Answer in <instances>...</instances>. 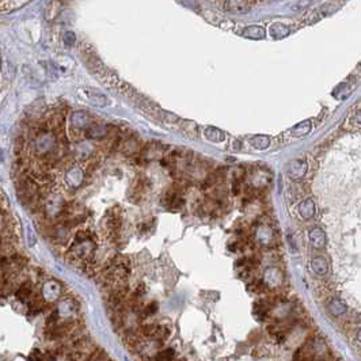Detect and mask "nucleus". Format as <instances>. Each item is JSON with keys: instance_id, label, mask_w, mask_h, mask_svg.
Returning <instances> with one entry per match:
<instances>
[{"instance_id": "obj_19", "label": "nucleus", "mask_w": 361, "mask_h": 361, "mask_svg": "<svg viewBox=\"0 0 361 361\" xmlns=\"http://www.w3.org/2000/svg\"><path fill=\"white\" fill-rule=\"evenodd\" d=\"M63 40H64V44L65 45H68V47H72L74 44L76 42V35L74 31H65L64 37H63Z\"/></svg>"}, {"instance_id": "obj_8", "label": "nucleus", "mask_w": 361, "mask_h": 361, "mask_svg": "<svg viewBox=\"0 0 361 361\" xmlns=\"http://www.w3.org/2000/svg\"><path fill=\"white\" fill-rule=\"evenodd\" d=\"M243 35L246 38H250V40H262L265 38V29L261 26H249L243 30Z\"/></svg>"}, {"instance_id": "obj_10", "label": "nucleus", "mask_w": 361, "mask_h": 361, "mask_svg": "<svg viewBox=\"0 0 361 361\" xmlns=\"http://www.w3.org/2000/svg\"><path fill=\"white\" fill-rule=\"evenodd\" d=\"M311 128H312V124H311V121L306 120V121H302V123H299L297 125H295V127L291 129V132L293 136L302 137V136L309 134V132H311Z\"/></svg>"}, {"instance_id": "obj_1", "label": "nucleus", "mask_w": 361, "mask_h": 361, "mask_svg": "<svg viewBox=\"0 0 361 361\" xmlns=\"http://www.w3.org/2000/svg\"><path fill=\"white\" fill-rule=\"evenodd\" d=\"M34 148L35 154L40 155V156H44V155H48V154L54 151V148H56V137H54V134L52 132H41L35 137Z\"/></svg>"}, {"instance_id": "obj_11", "label": "nucleus", "mask_w": 361, "mask_h": 361, "mask_svg": "<svg viewBox=\"0 0 361 361\" xmlns=\"http://www.w3.org/2000/svg\"><path fill=\"white\" fill-rule=\"evenodd\" d=\"M87 98L88 101L95 106H99V107H103V106L107 105V98H106L103 94L98 93V91H94V90H88L87 91Z\"/></svg>"}, {"instance_id": "obj_22", "label": "nucleus", "mask_w": 361, "mask_h": 361, "mask_svg": "<svg viewBox=\"0 0 361 361\" xmlns=\"http://www.w3.org/2000/svg\"><path fill=\"white\" fill-rule=\"evenodd\" d=\"M0 71H1V51H0Z\"/></svg>"}, {"instance_id": "obj_2", "label": "nucleus", "mask_w": 361, "mask_h": 361, "mask_svg": "<svg viewBox=\"0 0 361 361\" xmlns=\"http://www.w3.org/2000/svg\"><path fill=\"white\" fill-rule=\"evenodd\" d=\"M71 124L74 129H87L91 125V117L86 111H75L71 116Z\"/></svg>"}, {"instance_id": "obj_9", "label": "nucleus", "mask_w": 361, "mask_h": 361, "mask_svg": "<svg viewBox=\"0 0 361 361\" xmlns=\"http://www.w3.org/2000/svg\"><path fill=\"white\" fill-rule=\"evenodd\" d=\"M205 137L212 143H222L226 139V133L215 127H208L205 129Z\"/></svg>"}, {"instance_id": "obj_13", "label": "nucleus", "mask_w": 361, "mask_h": 361, "mask_svg": "<svg viewBox=\"0 0 361 361\" xmlns=\"http://www.w3.org/2000/svg\"><path fill=\"white\" fill-rule=\"evenodd\" d=\"M180 124H182L180 130L186 134L187 137H190V139H197L198 129H197V125H196V123H193V121H182Z\"/></svg>"}, {"instance_id": "obj_20", "label": "nucleus", "mask_w": 361, "mask_h": 361, "mask_svg": "<svg viewBox=\"0 0 361 361\" xmlns=\"http://www.w3.org/2000/svg\"><path fill=\"white\" fill-rule=\"evenodd\" d=\"M11 261L15 263V265H18V266H25L26 262H27V259H26L24 256H19V254H17V256H12Z\"/></svg>"}, {"instance_id": "obj_12", "label": "nucleus", "mask_w": 361, "mask_h": 361, "mask_svg": "<svg viewBox=\"0 0 361 361\" xmlns=\"http://www.w3.org/2000/svg\"><path fill=\"white\" fill-rule=\"evenodd\" d=\"M250 144L257 150H265L270 144V137L265 136V134H257L250 139Z\"/></svg>"}, {"instance_id": "obj_15", "label": "nucleus", "mask_w": 361, "mask_h": 361, "mask_svg": "<svg viewBox=\"0 0 361 361\" xmlns=\"http://www.w3.org/2000/svg\"><path fill=\"white\" fill-rule=\"evenodd\" d=\"M173 359H174V350L164 349L157 353L154 361H173Z\"/></svg>"}, {"instance_id": "obj_21", "label": "nucleus", "mask_w": 361, "mask_h": 361, "mask_svg": "<svg viewBox=\"0 0 361 361\" xmlns=\"http://www.w3.org/2000/svg\"><path fill=\"white\" fill-rule=\"evenodd\" d=\"M180 1L183 4V6L189 7V8H193V10H197L198 8L197 0H180Z\"/></svg>"}, {"instance_id": "obj_18", "label": "nucleus", "mask_w": 361, "mask_h": 361, "mask_svg": "<svg viewBox=\"0 0 361 361\" xmlns=\"http://www.w3.org/2000/svg\"><path fill=\"white\" fill-rule=\"evenodd\" d=\"M157 311V304L155 302L150 303L147 307H143V312H141V316H150V315H154Z\"/></svg>"}, {"instance_id": "obj_5", "label": "nucleus", "mask_w": 361, "mask_h": 361, "mask_svg": "<svg viewBox=\"0 0 361 361\" xmlns=\"http://www.w3.org/2000/svg\"><path fill=\"white\" fill-rule=\"evenodd\" d=\"M226 10L235 14H245L249 11V0H226Z\"/></svg>"}, {"instance_id": "obj_7", "label": "nucleus", "mask_w": 361, "mask_h": 361, "mask_svg": "<svg viewBox=\"0 0 361 361\" xmlns=\"http://www.w3.org/2000/svg\"><path fill=\"white\" fill-rule=\"evenodd\" d=\"M270 34L276 40H283V38H285L286 35L289 34V27L284 24L276 22V24L270 26Z\"/></svg>"}, {"instance_id": "obj_17", "label": "nucleus", "mask_w": 361, "mask_h": 361, "mask_svg": "<svg viewBox=\"0 0 361 361\" xmlns=\"http://www.w3.org/2000/svg\"><path fill=\"white\" fill-rule=\"evenodd\" d=\"M44 309V302H41L40 299H35L33 303L30 304V314L37 315L38 312H41Z\"/></svg>"}, {"instance_id": "obj_6", "label": "nucleus", "mask_w": 361, "mask_h": 361, "mask_svg": "<svg viewBox=\"0 0 361 361\" xmlns=\"http://www.w3.org/2000/svg\"><path fill=\"white\" fill-rule=\"evenodd\" d=\"M33 295V284L30 283V281H26L22 285L19 286L15 292V296H17L18 300H21V302H26V300H29L30 297Z\"/></svg>"}, {"instance_id": "obj_4", "label": "nucleus", "mask_w": 361, "mask_h": 361, "mask_svg": "<svg viewBox=\"0 0 361 361\" xmlns=\"http://www.w3.org/2000/svg\"><path fill=\"white\" fill-rule=\"evenodd\" d=\"M307 171V163L304 160H292L288 164V174L292 180H300Z\"/></svg>"}, {"instance_id": "obj_3", "label": "nucleus", "mask_w": 361, "mask_h": 361, "mask_svg": "<svg viewBox=\"0 0 361 361\" xmlns=\"http://www.w3.org/2000/svg\"><path fill=\"white\" fill-rule=\"evenodd\" d=\"M109 134V128L102 124H95V125H90L86 129V137L90 140H102L105 139Z\"/></svg>"}, {"instance_id": "obj_16", "label": "nucleus", "mask_w": 361, "mask_h": 361, "mask_svg": "<svg viewBox=\"0 0 361 361\" xmlns=\"http://www.w3.org/2000/svg\"><path fill=\"white\" fill-rule=\"evenodd\" d=\"M311 4H312V0H299L296 4L292 6V10L293 11H303V10H307Z\"/></svg>"}, {"instance_id": "obj_14", "label": "nucleus", "mask_w": 361, "mask_h": 361, "mask_svg": "<svg viewBox=\"0 0 361 361\" xmlns=\"http://www.w3.org/2000/svg\"><path fill=\"white\" fill-rule=\"evenodd\" d=\"M315 208H314V203L311 200H306L300 204V213L304 216V217H311L314 215Z\"/></svg>"}]
</instances>
